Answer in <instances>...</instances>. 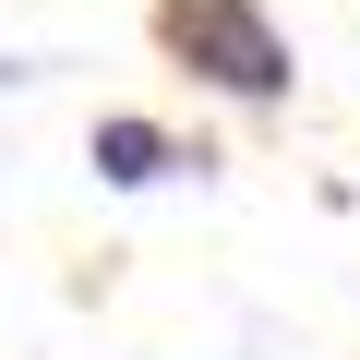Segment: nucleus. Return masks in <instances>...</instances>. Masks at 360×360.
Wrapping results in <instances>:
<instances>
[{"label": "nucleus", "instance_id": "nucleus-1", "mask_svg": "<svg viewBox=\"0 0 360 360\" xmlns=\"http://www.w3.org/2000/svg\"><path fill=\"white\" fill-rule=\"evenodd\" d=\"M156 37H168V60L180 72H205L217 96H288V37H276V13L264 0H156Z\"/></svg>", "mask_w": 360, "mask_h": 360}, {"label": "nucleus", "instance_id": "nucleus-2", "mask_svg": "<svg viewBox=\"0 0 360 360\" xmlns=\"http://www.w3.org/2000/svg\"><path fill=\"white\" fill-rule=\"evenodd\" d=\"M84 156H96V180H108V193H144V180H168V168H193L168 120H132V108H108V120L84 132Z\"/></svg>", "mask_w": 360, "mask_h": 360}]
</instances>
